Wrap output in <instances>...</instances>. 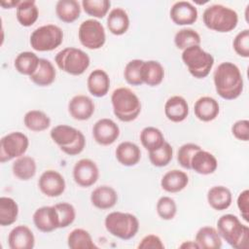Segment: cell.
<instances>
[{"mask_svg":"<svg viewBox=\"0 0 249 249\" xmlns=\"http://www.w3.org/2000/svg\"><path fill=\"white\" fill-rule=\"evenodd\" d=\"M217 93L226 100L236 99L243 91V78L239 68L232 62H222L213 74Z\"/></svg>","mask_w":249,"mask_h":249,"instance_id":"obj_1","label":"cell"},{"mask_svg":"<svg viewBox=\"0 0 249 249\" xmlns=\"http://www.w3.org/2000/svg\"><path fill=\"white\" fill-rule=\"evenodd\" d=\"M217 231L221 238L234 249L248 247L249 228L242 224L233 214L222 215L217 221Z\"/></svg>","mask_w":249,"mask_h":249,"instance_id":"obj_2","label":"cell"},{"mask_svg":"<svg viewBox=\"0 0 249 249\" xmlns=\"http://www.w3.org/2000/svg\"><path fill=\"white\" fill-rule=\"evenodd\" d=\"M115 116L122 122L134 121L141 112V102L138 96L128 88H118L111 95Z\"/></svg>","mask_w":249,"mask_h":249,"instance_id":"obj_3","label":"cell"},{"mask_svg":"<svg viewBox=\"0 0 249 249\" xmlns=\"http://www.w3.org/2000/svg\"><path fill=\"white\" fill-rule=\"evenodd\" d=\"M204 25L214 31L226 33L233 30L238 23L237 13L221 4H214L207 7L202 15Z\"/></svg>","mask_w":249,"mask_h":249,"instance_id":"obj_4","label":"cell"},{"mask_svg":"<svg viewBox=\"0 0 249 249\" xmlns=\"http://www.w3.org/2000/svg\"><path fill=\"white\" fill-rule=\"evenodd\" d=\"M50 135L53 141L66 155L76 156L85 149L86 138L84 134L73 126L58 124L52 128Z\"/></svg>","mask_w":249,"mask_h":249,"instance_id":"obj_5","label":"cell"},{"mask_svg":"<svg viewBox=\"0 0 249 249\" xmlns=\"http://www.w3.org/2000/svg\"><path fill=\"white\" fill-rule=\"evenodd\" d=\"M109 233L123 240L131 239L139 230V221L131 213L114 211L109 213L104 221Z\"/></svg>","mask_w":249,"mask_h":249,"instance_id":"obj_6","label":"cell"},{"mask_svg":"<svg viewBox=\"0 0 249 249\" xmlns=\"http://www.w3.org/2000/svg\"><path fill=\"white\" fill-rule=\"evenodd\" d=\"M182 60L190 74L196 79L207 77L214 65L212 54L202 50L200 46H192L185 49L182 53Z\"/></svg>","mask_w":249,"mask_h":249,"instance_id":"obj_7","label":"cell"},{"mask_svg":"<svg viewBox=\"0 0 249 249\" xmlns=\"http://www.w3.org/2000/svg\"><path fill=\"white\" fill-rule=\"evenodd\" d=\"M57 67L73 76H79L85 73L89 68L90 59L84 51L68 47L58 52L54 57Z\"/></svg>","mask_w":249,"mask_h":249,"instance_id":"obj_8","label":"cell"},{"mask_svg":"<svg viewBox=\"0 0 249 249\" xmlns=\"http://www.w3.org/2000/svg\"><path fill=\"white\" fill-rule=\"evenodd\" d=\"M63 31L55 24H46L36 28L30 35V45L37 52L53 51L61 45Z\"/></svg>","mask_w":249,"mask_h":249,"instance_id":"obj_9","label":"cell"},{"mask_svg":"<svg viewBox=\"0 0 249 249\" xmlns=\"http://www.w3.org/2000/svg\"><path fill=\"white\" fill-rule=\"evenodd\" d=\"M28 146L29 140L24 133L14 131L6 134L0 140V161L4 163L23 156Z\"/></svg>","mask_w":249,"mask_h":249,"instance_id":"obj_10","label":"cell"},{"mask_svg":"<svg viewBox=\"0 0 249 249\" xmlns=\"http://www.w3.org/2000/svg\"><path fill=\"white\" fill-rule=\"evenodd\" d=\"M80 43L89 50H98L105 44L106 34L104 26L96 19L84 20L78 30Z\"/></svg>","mask_w":249,"mask_h":249,"instance_id":"obj_11","label":"cell"},{"mask_svg":"<svg viewBox=\"0 0 249 249\" xmlns=\"http://www.w3.org/2000/svg\"><path fill=\"white\" fill-rule=\"evenodd\" d=\"M99 177V169L96 163L89 159L78 160L73 167V178L76 184L83 188H89L96 183Z\"/></svg>","mask_w":249,"mask_h":249,"instance_id":"obj_12","label":"cell"},{"mask_svg":"<svg viewBox=\"0 0 249 249\" xmlns=\"http://www.w3.org/2000/svg\"><path fill=\"white\" fill-rule=\"evenodd\" d=\"M65 180L56 170L49 169L44 171L39 180L38 187L42 194L49 197H56L65 191Z\"/></svg>","mask_w":249,"mask_h":249,"instance_id":"obj_13","label":"cell"},{"mask_svg":"<svg viewBox=\"0 0 249 249\" xmlns=\"http://www.w3.org/2000/svg\"><path fill=\"white\" fill-rule=\"evenodd\" d=\"M120 135L118 124L111 119L103 118L98 120L92 127V136L96 143L102 146L113 144Z\"/></svg>","mask_w":249,"mask_h":249,"instance_id":"obj_14","label":"cell"},{"mask_svg":"<svg viewBox=\"0 0 249 249\" xmlns=\"http://www.w3.org/2000/svg\"><path fill=\"white\" fill-rule=\"evenodd\" d=\"M33 223L42 232H51L59 229L58 214L54 206H42L33 214Z\"/></svg>","mask_w":249,"mask_h":249,"instance_id":"obj_15","label":"cell"},{"mask_svg":"<svg viewBox=\"0 0 249 249\" xmlns=\"http://www.w3.org/2000/svg\"><path fill=\"white\" fill-rule=\"evenodd\" d=\"M171 20L177 25H190L197 19V10L191 2H175L169 12Z\"/></svg>","mask_w":249,"mask_h":249,"instance_id":"obj_16","label":"cell"},{"mask_svg":"<svg viewBox=\"0 0 249 249\" xmlns=\"http://www.w3.org/2000/svg\"><path fill=\"white\" fill-rule=\"evenodd\" d=\"M94 102L92 99L84 94H78L71 98L68 103L70 116L77 121H87L94 113Z\"/></svg>","mask_w":249,"mask_h":249,"instance_id":"obj_17","label":"cell"},{"mask_svg":"<svg viewBox=\"0 0 249 249\" xmlns=\"http://www.w3.org/2000/svg\"><path fill=\"white\" fill-rule=\"evenodd\" d=\"M8 244L11 249H32L35 245V237L27 226L19 225L10 231Z\"/></svg>","mask_w":249,"mask_h":249,"instance_id":"obj_18","label":"cell"},{"mask_svg":"<svg viewBox=\"0 0 249 249\" xmlns=\"http://www.w3.org/2000/svg\"><path fill=\"white\" fill-rule=\"evenodd\" d=\"M218 167L215 156L202 149L196 151L191 160V169L201 175L212 174Z\"/></svg>","mask_w":249,"mask_h":249,"instance_id":"obj_19","label":"cell"},{"mask_svg":"<svg viewBox=\"0 0 249 249\" xmlns=\"http://www.w3.org/2000/svg\"><path fill=\"white\" fill-rule=\"evenodd\" d=\"M165 117L173 122H183L189 115V105L186 99L180 95L169 97L164 104Z\"/></svg>","mask_w":249,"mask_h":249,"instance_id":"obj_20","label":"cell"},{"mask_svg":"<svg viewBox=\"0 0 249 249\" xmlns=\"http://www.w3.org/2000/svg\"><path fill=\"white\" fill-rule=\"evenodd\" d=\"M92 205L98 209L106 210L114 207L118 201V194L110 186H99L95 188L90 195Z\"/></svg>","mask_w":249,"mask_h":249,"instance_id":"obj_21","label":"cell"},{"mask_svg":"<svg viewBox=\"0 0 249 249\" xmlns=\"http://www.w3.org/2000/svg\"><path fill=\"white\" fill-rule=\"evenodd\" d=\"M196 117L201 122H211L215 120L220 112V106L216 99L210 96L198 98L194 105Z\"/></svg>","mask_w":249,"mask_h":249,"instance_id":"obj_22","label":"cell"},{"mask_svg":"<svg viewBox=\"0 0 249 249\" xmlns=\"http://www.w3.org/2000/svg\"><path fill=\"white\" fill-rule=\"evenodd\" d=\"M89 93L95 97L105 96L110 89V78L102 69H95L90 72L87 80Z\"/></svg>","mask_w":249,"mask_h":249,"instance_id":"obj_23","label":"cell"},{"mask_svg":"<svg viewBox=\"0 0 249 249\" xmlns=\"http://www.w3.org/2000/svg\"><path fill=\"white\" fill-rule=\"evenodd\" d=\"M115 154L117 160L124 166H133L137 164L141 159L140 148L135 143L129 141L120 143Z\"/></svg>","mask_w":249,"mask_h":249,"instance_id":"obj_24","label":"cell"},{"mask_svg":"<svg viewBox=\"0 0 249 249\" xmlns=\"http://www.w3.org/2000/svg\"><path fill=\"white\" fill-rule=\"evenodd\" d=\"M189 183L186 172L178 169L167 171L160 180L161 188L167 193H178L184 190Z\"/></svg>","mask_w":249,"mask_h":249,"instance_id":"obj_25","label":"cell"},{"mask_svg":"<svg viewBox=\"0 0 249 249\" xmlns=\"http://www.w3.org/2000/svg\"><path fill=\"white\" fill-rule=\"evenodd\" d=\"M232 200L231 191L224 186H214L207 193L208 204L217 211L228 209Z\"/></svg>","mask_w":249,"mask_h":249,"instance_id":"obj_26","label":"cell"},{"mask_svg":"<svg viewBox=\"0 0 249 249\" xmlns=\"http://www.w3.org/2000/svg\"><path fill=\"white\" fill-rule=\"evenodd\" d=\"M56 71L53 63L46 58H40L37 70L29 76L30 81L39 87H47L55 80Z\"/></svg>","mask_w":249,"mask_h":249,"instance_id":"obj_27","label":"cell"},{"mask_svg":"<svg viewBox=\"0 0 249 249\" xmlns=\"http://www.w3.org/2000/svg\"><path fill=\"white\" fill-rule=\"evenodd\" d=\"M107 27L109 31L117 36L124 34L129 27L127 13L122 8H114L107 17Z\"/></svg>","mask_w":249,"mask_h":249,"instance_id":"obj_28","label":"cell"},{"mask_svg":"<svg viewBox=\"0 0 249 249\" xmlns=\"http://www.w3.org/2000/svg\"><path fill=\"white\" fill-rule=\"evenodd\" d=\"M141 78L143 84L150 87L159 86L164 78V69L157 60L144 61L141 68Z\"/></svg>","mask_w":249,"mask_h":249,"instance_id":"obj_29","label":"cell"},{"mask_svg":"<svg viewBox=\"0 0 249 249\" xmlns=\"http://www.w3.org/2000/svg\"><path fill=\"white\" fill-rule=\"evenodd\" d=\"M17 19L20 25L28 27L36 22L39 17V10L33 0L20 1L17 7Z\"/></svg>","mask_w":249,"mask_h":249,"instance_id":"obj_30","label":"cell"},{"mask_svg":"<svg viewBox=\"0 0 249 249\" xmlns=\"http://www.w3.org/2000/svg\"><path fill=\"white\" fill-rule=\"evenodd\" d=\"M195 241L202 249H219L222 247V238L213 227L200 228L196 234Z\"/></svg>","mask_w":249,"mask_h":249,"instance_id":"obj_31","label":"cell"},{"mask_svg":"<svg viewBox=\"0 0 249 249\" xmlns=\"http://www.w3.org/2000/svg\"><path fill=\"white\" fill-rule=\"evenodd\" d=\"M36 161L29 156H21L18 158L12 166L13 174L21 181H27L36 174Z\"/></svg>","mask_w":249,"mask_h":249,"instance_id":"obj_32","label":"cell"},{"mask_svg":"<svg viewBox=\"0 0 249 249\" xmlns=\"http://www.w3.org/2000/svg\"><path fill=\"white\" fill-rule=\"evenodd\" d=\"M55 14L61 21L71 23L79 18L81 7L76 0H59L55 5Z\"/></svg>","mask_w":249,"mask_h":249,"instance_id":"obj_33","label":"cell"},{"mask_svg":"<svg viewBox=\"0 0 249 249\" xmlns=\"http://www.w3.org/2000/svg\"><path fill=\"white\" fill-rule=\"evenodd\" d=\"M40 58L32 52H22L15 59L14 65L16 70L26 76H31L38 68Z\"/></svg>","mask_w":249,"mask_h":249,"instance_id":"obj_34","label":"cell"},{"mask_svg":"<svg viewBox=\"0 0 249 249\" xmlns=\"http://www.w3.org/2000/svg\"><path fill=\"white\" fill-rule=\"evenodd\" d=\"M142 146L149 152L160 149L165 142L162 132L154 126H146L140 132Z\"/></svg>","mask_w":249,"mask_h":249,"instance_id":"obj_35","label":"cell"},{"mask_svg":"<svg viewBox=\"0 0 249 249\" xmlns=\"http://www.w3.org/2000/svg\"><path fill=\"white\" fill-rule=\"evenodd\" d=\"M18 215V205L15 199L9 196L0 197V226L13 225Z\"/></svg>","mask_w":249,"mask_h":249,"instance_id":"obj_36","label":"cell"},{"mask_svg":"<svg viewBox=\"0 0 249 249\" xmlns=\"http://www.w3.org/2000/svg\"><path fill=\"white\" fill-rule=\"evenodd\" d=\"M68 247L71 249H97L89 232L84 229H74L67 237Z\"/></svg>","mask_w":249,"mask_h":249,"instance_id":"obj_37","label":"cell"},{"mask_svg":"<svg viewBox=\"0 0 249 249\" xmlns=\"http://www.w3.org/2000/svg\"><path fill=\"white\" fill-rule=\"evenodd\" d=\"M23 123L29 130L40 132L46 130L50 126L51 119L43 111L30 110L24 115Z\"/></svg>","mask_w":249,"mask_h":249,"instance_id":"obj_38","label":"cell"},{"mask_svg":"<svg viewBox=\"0 0 249 249\" xmlns=\"http://www.w3.org/2000/svg\"><path fill=\"white\" fill-rule=\"evenodd\" d=\"M200 42L199 34L192 28H182L174 36L175 46L183 51L192 46H199Z\"/></svg>","mask_w":249,"mask_h":249,"instance_id":"obj_39","label":"cell"},{"mask_svg":"<svg viewBox=\"0 0 249 249\" xmlns=\"http://www.w3.org/2000/svg\"><path fill=\"white\" fill-rule=\"evenodd\" d=\"M111 2L108 0H83L82 7L86 14L96 18H104L109 12Z\"/></svg>","mask_w":249,"mask_h":249,"instance_id":"obj_40","label":"cell"},{"mask_svg":"<svg viewBox=\"0 0 249 249\" xmlns=\"http://www.w3.org/2000/svg\"><path fill=\"white\" fill-rule=\"evenodd\" d=\"M173 158V149L168 142H164L163 145L156 150L149 152L150 162L157 167L166 166Z\"/></svg>","mask_w":249,"mask_h":249,"instance_id":"obj_41","label":"cell"},{"mask_svg":"<svg viewBox=\"0 0 249 249\" xmlns=\"http://www.w3.org/2000/svg\"><path fill=\"white\" fill-rule=\"evenodd\" d=\"M144 60L132 59L126 63L124 70V77L127 84L131 86H140L143 84L141 78V68Z\"/></svg>","mask_w":249,"mask_h":249,"instance_id":"obj_42","label":"cell"},{"mask_svg":"<svg viewBox=\"0 0 249 249\" xmlns=\"http://www.w3.org/2000/svg\"><path fill=\"white\" fill-rule=\"evenodd\" d=\"M157 213L162 220H172L177 213V205L170 196H161L157 202Z\"/></svg>","mask_w":249,"mask_h":249,"instance_id":"obj_43","label":"cell"},{"mask_svg":"<svg viewBox=\"0 0 249 249\" xmlns=\"http://www.w3.org/2000/svg\"><path fill=\"white\" fill-rule=\"evenodd\" d=\"M57 211L59 219V229L67 228L70 226L76 218V211L72 204L68 202L56 203L53 205Z\"/></svg>","mask_w":249,"mask_h":249,"instance_id":"obj_44","label":"cell"},{"mask_svg":"<svg viewBox=\"0 0 249 249\" xmlns=\"http://www.w3.org/2000/svg\"><path fill=\"white\" fill-rule=\"evenodd\" d=\"M200 146L195 143H186L182 145L177 152V160L185 169H191V160L194 154L200 150Z\"/></svg>","mask_w":249,"mask_h":249,"instance_id":"obj_45","label":"cell"},{"mask_svg":"<svg viewBox=\"0 0 249 249\" xmlns=\"http://www.w3.org/2000/svg\"><path fill=\"white\" fill-rule=\"evenodd\" d=\"M235 53L241 57L249 56V30L244 29L237 33L232 42Z\"/></svg>","mask_w":249,"mask_h":249,"instance_id":"obj_46","label":"cell"},{"mask_svg":"<svg viewBox=\"0 0 249 249\" xmlns=\"http://www.w3.org/2000/svg\"><path fill=\"white\" fill-rule=\"evenodd\" d=\"M232 135L240 141H248L249 139V122L248 120H239L231 126Z\"/></svg>","mask_w":249,"mask_h":249,"instance_id":"obj_47","label":"cell"},{"mask_svg":"<svg viewBox=\"0 0 249 249\" xmlns=\"http://www.w3.org/2000/svg\"><path fill=\"white\" fill-rule=\"evenodd\" d=\"M139 249H163L161 239L156 234H148L142 238L137 246Z\"/></svg>","mask_w":249,"mask_h":249,"instance_id":"obj_48","label":"cell"},{"mask_svg":"<svg viewBox=\"0 0 249 249\" xmlns=\"http://www.w3.org/2000/svg\"><path fill=\"white\" fill-rule=\"evenodd\" d=\"M237 207L245 222L249 221V191L244 190L237 197Z\"/></svg>","mask_w":249,"mask_h":249,"instance_id":"obj_49","label":"cell"},{"mask_svg":"<svg viewBox=\"0 0 249 249\" xmlns=\"http://www.w3.org/2000/svg\"><path fill=\"white\" fill-rule=\"evenodd\" d=\"M20 1L18 0H11V1H3L0 3V5L4 8V9H12V8H17L18 5L19 4Z\"/></svg>","mask_w":249,"mask_h":249,"instance_id":"obj_50","label":"cell"},{"mask_svg":"<svg viewBox=\"0 0 249 249\" xmlns=\"http://www.w3.org/2000/svg\"><path fill=\"white\" fill-rule=\"evenodd\" d=\"M180 248H187V249H198L199 247H198V245L196 244V241H191V240H189V241H185V242H183L181 245H180Z\"/></svg>","mask_w":249,"mask_h":249,"instance_id":"obj_51","label":"cell"}]
</instances>
